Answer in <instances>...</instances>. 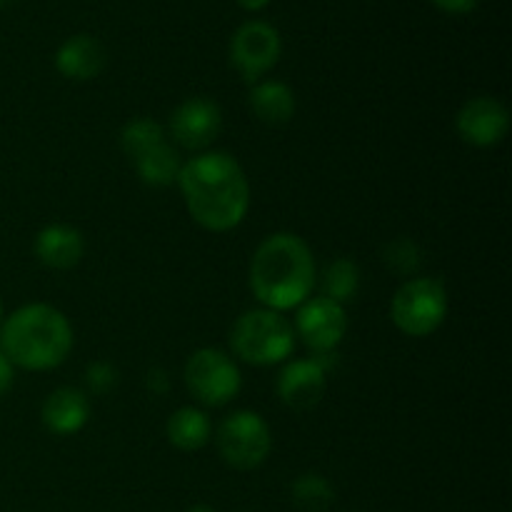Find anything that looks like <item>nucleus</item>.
Masks as SVG:
<instances>
[{
    "instance_id": "f257e3e1",
    "label": "nucleus",
    "mask_w": 512,
    "mask_h": 512,
    "mask_svg": "<svg viewBox=\"0 0 512 512\" xmlns=\"http://www.w3.org/2000/svg\"><path fill=\"white\" fill-rule=\"evenodd\" d=\"M188 213L213 233L238 228L250 208V183L238 160L223 150H208L188 163L178 175Z\"/></svg>"
},
{
    "instance_id": "f03ea898",
    "label": "nucleus",
    "mask_w": 512,
    "mask_h": 512,
    "mask_svg": "<svg viewBox=\"0 0 512 512\" xmlns=\"http://www.w3.org/2000/svg\"><path fill=\"white\" fill-rule=\"evenodd\" d=\"M315 285V260L300 235L275 233L258 245L250 263V288L263 308H300Z\"/></svg>"
},
{
    "instance_id": "7ed1b4c3",
    "label": "nucleus",
    "mask_w": 512,
    "mask_h": 512,
    "mask_svg": "<svg viewBox=\"0 0 512 512\" xmlns=\"http://www.w3.org/2000/svg\"><path fill=\"white\" fill-rule=\"evenodd\" d=\"M73 350V328L58 308L23 305L0 323V353L23 370H53Z\"/></svg>"
},
{
    "instance_id": "20e7f679",
    "label": "nucleus",
    "mask_w": 512,
    "mask_h": 512,
    "mask_svg": "<svg viewBox=\"0 0 512 512\" xmlns=\"http://www.w3.org/2000/svg\"><path fill=\"white\" fill-rule=\"evenodd\" d=\"M235 355L253 365H278L295 348V330L280 313L255 308L240 315L230 330Z\"/></svg>"
},
{
    "instance_id": "39448f33",
    "label": "nucleus",
    "mask_w": 512,
    "mask_h": 512,
    "mask_svg": "<svg viewBox=\"0 0 512 512\" xmlns=\"http://www.w3.org/2000/svg\"><path fill=\"white\" fill-rule=\"evenodd\" d=\"M120 148L133 163L135 173L145 185L153 188H168L178 183L183 163L173 145L165 138V130L150 118H135L125 123L120 133Z\"/></svg>"
},
{
    "instance_id": "423d86ee",
    "label": "nucleus",
    "mask_w": 512,
    "mask_h": 512,
    "mask_svg": "<svg viewBox=\"0 0 512 512\" xmlns=\"http://www.w3.org/2000/svg\"><path fill=\"white\" fill-rule=\"evenodd\" d=\"M448 290L438 278H410L390 303V318L410 338L433 335L448 315Z\"/></svg>"
},
{
    "instance_id": "0eeeda50",
    "label": "nucleus",
    "mask_w": 512,
    "mask_h": 512,
    "mask_svg": "<svg viewBox=\"0 0 512 512\" xmlns=\"http://www.w3.org/2000/svg\"><path fill=\"white\" fill-rule=\"evenodd\" d=\"M220 458L235 470H255L268 460L273 450V433L263 415L253 410H235L218 425Z\"/></svg>"
},
{
    "instance_id": "6e6552de",
    "label": "nucleus",
    "mask_w": 512,
    "mask_h": 512,
    "mask_svg": "<svg viewBox=\"0 0 512 512\" xmlns=\"http://www.w3.org/2000/svg\"><path fill=\"white\" fill-rule=\"evenodd\" d=\"M185 385L208 408H223L240 393V370L228 353L218 348H200L185 363Z\"/></svg>"
},
{
    "instance_id": "1a4fd4ad",
    "label": "nucleus",
    "mask_w": 512,
    "mask_h": 512,
    "mask_svg": "<svg viewBox=\"0 0 512 512\" xmlns=\"http://www.w3.org/2000/svg\"><path fill=\"white\" fill-rule=\"evenodd\" d=\"M280 50H283V43H280L278 30L263 20H250L240 25L230 40V63L243 75V80L258 83L278 63Z\"/></svg>"
},
{
    "instance_id": "9d476101",
    "label": "nucleus",
    "mask_w": 512,
    "mask_h": 512,
    "mask_svg": "<svg viewBox=\"0 0 512 512\" xmlns=\"http://www.w3.org/2000/svg\"><path fill=\"white\" fill-rule=\"evenodd\" d=\"M295 333L305 340L313 353H333L348 333V313L345 305L325 298H308L298 308Z\"/></svg>"
},
{
    "instance_id": "9b49d317",
    "label": "nucleus",
    "mask_w": 512,
    "mask_h": 512,
    "mask_svg": "<svg viewBox=\"0 0 512 512\" xmlns=\"http://www.w3.org/2000/svg\"><path fill=\"white\" fill-rule=\"evenodd\" d=\"M223 128V113L215 100L198 95L188 98L170 113V133L175 143L188 150H205Z\"/></svg>"
},
{
    "instance_id": "f8f14e48",
    "label": "nucleus",
    "mask_w": 512,
    "mask_h": 512,
    "mask_svg": "<svg viewBox=\"0 0 512 512\" xmlns=\"http://www.w3.org/2000/svg\"><path fill=\"white\" fill-rule=\"evenodd\" d=\"M460 138L475 148H493L508 135L510 130V113L498 98L493 95H478L470 98L460 108L458 120Z\"/></svg>"
},
{
    "instance_id": "ddd939ff",
    "label": "nucleus",
    "mask_w": 512,
    "mask_h": 512,
    "mask_svg": "<svg viewBox=\"0 0 512 512\" xmlns=\"http://www.w3.org/2000/svg\"><path fill=\"white\" fill-rule=\"evenodd\" d=\"M325 380H328V373L313 358L293 360L280 373L278 395L288 408L310 410L323 398Z\"/></svg>"
},
{
    "instance_id": "4468645a",
    "label": "nucleus",
    "mask_w": 512,
    "mask_h": 512,
    "mask_svg": "<svg viewBox=\"0 0 512 512\" xmlns=\"http://www.w3.org/2000/svg\"><path fill=\"white\" fill-rule=\"evenodd\" d=\"M43 425L53 435H75L88 425L90 400L88 393L78 388H58L45 398L40 410Z\"/></svg>"
},
{
    "instance_id": "2eb2a0df",
    "label": "nucleus",
    "mask_w": 512,
    "mask_h": 512,
    "mask_svg": "<svg viewBox=\"0 0 512 512\" xmlns=\"http://www.w3.org/2000/svg\"><path fill=\"white\" fill-rule=\"evenodd\" d=\"M85 253L83 233L73 225H45L35 238V258L53 270H70L80 263Z\"/></svg>"
},
{
    "instance_id": "dca6fc26",
    "label": "nucleus",
    "mask_w": 512,
    "mask_h": 512,
    "mask_svg": "<svg viewBox=\"0 0 512 512\" xmlns=\"http://www.w3.org/2000/svg\"><path fill=\"white\" fill-rule=\"evenodd\" d=\"M105 48L93 35H73L55 53V68L70 80H90L105 68Z\"/></svg>"
},
{
    "instance_id": "f3484780",
    "label": "nucleus",
    "mask_w": 512,
    "mask_h": 512,
    "mask_svg": "<svg viewBox=\"0 0 512 512\" xmlns=\"http://www.w3.org/2000/svg\"><path fill=\"white\" fill-rule=\"evenodd\" d=\"M248 100L255 118L265 125H285L295 115V93L280 80L255 83Z\"/></svg>"
},
{
    "instance_id": "a211bd4d",
    "label": "nucleus",
    "mask_w": 512,
    "mask_h": 512,
    "mask_svg": "<svg viewBox=\"0 0 512 512\" xmlns=\"http://www.w3.org/2000/svg\"><path fill=\"white\" fill-rule=\"evenodd\" d=\"M165 433H168L170 445H175L178 450H185V453H195V450L205 448L210 443L213 425H210V418L205 410L188 405V408H180L170 415L168 425H165Z\"/></svg>"
},
{
    "instance_id": "6ab92c4d",
    "label": "nucleus",
    "mask_w": 512,
    "mask_h": 512,
    "mask_svg": "<svg viewBox=\"0 0 512 512\" xmlns=\"http://www.w3.org/2000/svg\"><path fill=\"white\" fill-rule=\"evenodd\" d=\"M295 508L300 512H328L335 503V488L328 478L318 473H305L290 485Z\"/></svg>"
},
{
    "instance_id": "aec40b11",
    "label": "nucleus",
    "mask_w": 512,
    "mask_h": 512,
    "mask_svg": "<svg viewBox=\"0 0 512 512\" xmlns=\"http://www.w3.org/2000/svg\"><path fill=\"white\" fill-rule=\"evenodd\" d=\"M360 290V268L350 258H338L325 268L323 275V295L345 305L353 300Z\"/></svg>"
},
{
    "instance_id": "412c9836",
    "label": "nucleus",
    "mask_w": 512,
    "mask_h": 512,
    "mask_svg": "<svg viewBox=\"0 0 512 512\" xmlns=\"http://www.w3.org/2000/svg\"><path fill=\"white\" fill-rule=\"evenodd\" d=\"M383 260L388 265V270L398 275H415L423 265V253H420V245L413 238H395L385 245Z\"/></svg>"
},
{
    "instance_id": "4be33fe9",
    "label": "nucleus",
    "mask_w": 512,
    "mask_h": 512,
    "mask_svg": "<svg viewBox=\"0 0 512 512\" xmlns=\"http://www.w3.org/2000/svg\"><path fill=\"white\" fill-rule=\"evenodd\" d=\"M120 373L113 363L108 360H95L85 368V385H88V393L93 395H108L110 390L118 388Z\"/></svg>"
},
{
    "instance_id": "5701e85b",
    "label": "nucleus",
    "mask_w": 512,
    "mask_h": 512,
    "mask_svg": "<svg viewBox=\"0 0 512 512\" xmlns=\"http://www.w3.org/2000/svg\"><path fill=\"white\" fill-rule=\"evenodd\" d=\"M145 388L153 395H165L170 390V378L163 368H150L145 373Z\"/></svg>"
},
{
    "instance_id": "b1692460",
    "label": "nucleus",
    "mask_w": 512,
    "mask_h": 512,
    "mask_svg": "<svg viewBox=\"0 0 512 512\" xmlns=\"http://www.w3.org/2000/svg\"><path fill=\"white\" fill-rule=\"evenodd\" d=\"M433 3L438 5L440 10H445V13L463 15V13H470V10L478 8L480 0H433Z\"/></svg>"
},
{
    "instance_id": "393cba45",
    "label": "nucleus",
    "mask_w": 512,
    "mask_h": 512,
    "mask_svg": "<svg viewBox=\"0 0 512 512\" xmlns=\"http://www.w3.org/2000/svg\"><path fill=\"white\" fill-rule=\"evenodd\" d=\"M13 378H15L13 363H10V360L0 353V395L8 393L10 385H13Z\"/></svg>"
},
{
    "instance_id": "a878e982",
    "label": "nucleus",
    "mask_w": 512,
    "mask_h": 512,
    "mask_svg": "<svg viewBox=\"0 0 512 512\" xmlns=\"http://www.w3.org/2000/svg\"><path fill=\"white\" fill-rule=\"evenodd\" d=\"M270 0H238V5L243 10H263Z\"/></svg>"
},
{
    "instance_id": "bb28decb",
    "label": "nucleus",
    "mask_w": 512,
    "mask_h": 512,
    "mask_svg": "<svg viewBox=\"0 0 512 512\" xmlns=\"http://www.w3.org/2000/svg\"><path fill=\"white\" fill-rule=\"evenodd\" d=\"M188 512H218V510L210 508V505H193Z\"/></svg>"
},
{
    "instance_id": "cd10ccee",
    "label": "nucleus",
    "mask_w": 512,
    "mask_h": 512,
    "mask_svg": "<svg viewBox=\"0 0 512 512\" xmlns=\"http://www.w3.org/2000/svg\"><path fill=\"white\" fill-rule=\"evenodd\" d=\"M0 323H3V303H0Z\"/></svg>"
},
{
    "instance_id": "c85d7f7f",
    "label": "nucleus",
    "mask_w": 512,
    "mask_h": 512,
    "mask_svg": "<svg viewBox=\"0 0 512 512\" xmlns=\"http://www.w3.org/2000/svg\"><path fill=\"white\" fill-rule=\"evenodd\" d=\"M0 3H5V0H0Z\"/></svg>"
}]
</instances>
